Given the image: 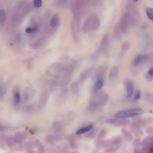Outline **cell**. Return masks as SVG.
<instances>
[{
	"mask_svg": "<svg viewBox=\"0 0 153 153\" xmlns=\"http://www.w3.org/2000/svg\"><path fill=\"white\" fill-rule=\"evenodd\" d=\"M144 111L141 108H134L119 111L116 114V117L119 119H126L135 117L144 114Z\"/></svg>",
	"mask_w": 153,
	"mask_h": 153,
	"instance_id": "cell-1",
	"label": "cell"
},
{
	"mask_svg": "<svg viewBox=\"0 0 153 153\" xmlns=\"http://www.w3.org/2000/svg\"><path fill=\"white\" fill-rule=\"evenodd\" d=\"M100 24V19L97 14H94L88 19L86 25V29L88 31L98 29Z\"/></svg>",
	"mask_w": 153,
	"mask_h": 153,
	"instance_id": "cell-2",
	"label": "cell"
},
{
	"mask_svg": "<svg viewBox=\"0 0 153 153\" xmlns=\"http://www.w3.org/2000/svg\"><path fill=\"white\" fill-rule=\"evenodd\" d=\"M122 33L126 34L130 27V13L125 12L121 16L118 23Z\"/></svg>",
	"mask_w": 153,
	"mask_h": 153,
	"instance_id": "cell-3",
	"label": "cell"
},
{
	"mask_svg": "<svg viewBox=\"0 0 153 153\" xmlns=\"http://www.w3.org/2000/svg\"><path fill=\"white\" fill-rule=\"evenodd\" d=\"M110 45V38L108 34L105 35L103 37L100 46L97 51V54L101 53L107 55L109 50Z\"/></svg>",
	"mask_w": 153,
	"mask_h": 153,
	"instance_id": "cell-4",
	"label": "cell"
},
{
	"mask_svg": "<svg viewBox=\"0 0 153 153\" xmlns=\"http://www.w3.org/2000/svg\"><path fill=\"white\" fill-rule=\"evenodd\" d=\"M13 97V105L14 108H16L20 103L21 96L20 90L18 86H15L12 91Z\"/></svg>",
	"mask_w": 153,
	"mask_h": 153,
	"instance_id": "cell-5",
	"label": "cell"
},
{
	"mask_svg": "<svg viewBox=\"0 0 153 153\" xmlns=\"http://www.w3.org/2000/svg\"><path fill=\"white\" fill-rule=\"evenodd\" d=\"M140 19V16L139 13L134 11L131 13H130V27H134L137 25Z\"/></svg>",
	"mask_w": 153,
	"mask_h": 153,
	"instance_id": "cell-6",
	"label": "cell"
},
{
	"mask_svg": "<svg viewBox=\"0 0 153 153\" xmlns=\"http://www.w3.org/2000/svg\"><path fill=\"white\" fill-rule=\"evenodd\" d=\"M107 68L106 66L100 65L97 67L96 72V75L97 80H101L104 81Z\"/></svg>",
	"mask_w": 153,
	"mask_h": 153,
	"instance_id": "cell-7",
	"label": "cell"
},
{
	"mask_svg": "<svg viewBox=\"0 0 153 153\" xmlns=\"http://www.w3.org/2000/svg\"><path fill=\"white\" fill-rule=\"evenodd\" d=\"M149 56L146 55H140L137 56L132 62V65L134 67L138 66L147 61Z\"/></svg>",
	"mask_w": 153,
	"mask_h": 153,
	"instance_id": "cell-8",
	"label": "cell"
},
{
	"mask_svg": "<svg viewBox=\"0 0 153 153\" xmlns=\"http://www.w3.org/2000/svg\"><path fill=\"white\" fill-rule=\"evenodd\" d=\"M34 94V92L31 88L27 87L25 88L23 92V97L25 102H27L32 98Z\"/></svg>",
	"mask_w": 153,
	"mask_h": 153,
	"instance_id": "cell-9",
	"label": "cell"
},
{
	"mask_svg": "<svg viewBox=\"0 0 153 153\" xmlns=\"http://www.w3.org/2000/svg\"><path fill=\"white\" fill-rule=\"evenodd\" d=\"M130 46V43L128 41L124 42L122 45L119 55V58L122 59L128 51Z\"/></svg>",
	"mask_w": 153,
	"mask_h": 153,
	"instance_id": "cell-10",
	"label": "cell"
},
{
	"mask_svg": "<svg viewBox=\"0 0 153 153\" xmlns=\"http://www.w3.org/2000/svg\"><path fill=\"white\" fill-rule=\"evenodd\" d=\"M119 72V68L117 65L113 66L109 74V78L111 81L114 80L117 77Z\"/></svg>",
	"mask_w": 153,
	"mask_h": 153,
	"instance_id": "cell-11",
	"label": "cell"
},
{
	"mask_svg": "<svg viewBox=\"0 0 153 153\" xmlns=\"http://www.w3.org/2000/svg\"><path fill=\"white\" fill-rule=\"evenodd\" d=\"M125 86L127 92L126 97L128 98H130L132 96L133 94L134 91L133 84L131 81H128L126 83Z\"/></svg>",
	"mask_w": 153,
	"mask_h": 153,
	"instance_id": "cell-12",
	"label": "cell"
},
{
	"mask_svg": "<svg viewBox=\"0 0 153 153\" xmlns=\"http://www.w3.org/2000/svg\"><path fill=\"white\" fill-rule=\"evenodd\" d=\"M6 86L2 80L0 79V101L4 99L6 92Z\"/></svg>",
	"mask_w": 153,
	"mask_h": 153,
	"instance_id": "cell-13",
	"label": "cell"
},
{
	"mask_svg": "<svg viewBox=\"0 0 153 153\" xmlns=\"http://www.w3.org/2000/svg\"><path fill=\"white\" fill-rule=\"evenodd\" d=\"M104 81L101 80H97V81L93 88V92L94 93H96L99 90L101 89L103 87Z\"/></svg>",
	"mask_w": 153,
	"mask_h": 153,
	"instance_id": "cell-14",
	"label": "cell"
},
{
	"mask_svg": "<svg viewBox=\"0 0 153 153\" xmlns=\"http://www.w3.org/2000/svg\"><path fill=\"white\" fill-rule=\"evenodd\" d=\"M93 126L92 125H90L86 126L78 130L76 132L77 135H81L85 134V133L90 131L92 128Z\"/></svg>",
	"mask_w": 153,
	"mask_h": 153,
	"instance_id": "cell-15",
	"label": "cell"
},
{
	"mask_svg": "<svg viewBox=\"0 0 153 153\" xmlns=\"http://www.w3.org/2000/svg\"><path fill=\"white\" fill-rule=\"evenodd\" d=\"M91 70H88L84 72L80 76V81L82 82L88 77L91 73Z\"/></svg>",
	"mask_w": 153,
	"mask_h": 153,
	"instance_id": "cell-16",
	"label": "cell"
},
{
	"mask_svg": "<svg viewBox=\"0 0 153 153\" xmlns=\"http://www.w3.org/2000/svg\"><path fill=\"white\" fill-rule=\"evenodd\" d=\"M34 107L31 105H26L23 108V111L25 113H29L32 112L34 110Z\"/></svg>",
	"mask_w": 153,
	"mask_h": 153,
	"instance_id": "cell-17",
	"label": "cell"
},
{
	"mask_svg": "<svg viewBox=\"0 0 153 153\" xmlns=\"http://www.w3.org/2000/svg\"><path fill=\"white\" fill-rule=\"evenodd\" d=\"M48 98L47 94L46 93H45L43 94L41 99L39 105L41 107L43 106L44 105V104H45L46 102V100H47Z\"/></svg>",
	"mask_w": 153,
	"mask_h": 153,
	"instance_id": "cell-18",
	"label": "cell"
},
{
	"mask_svg": "<svg viewBox=\"0 0 153 153\" xmlns=\"http://www.w3.org/2000/svg\"><path fill=\"white\" fill-rule=\"evenodd\" d=\"M5 18V12L4 10H0V23L3 24L4 22Z\"/></svg>",
	"mask_w": 153,
	"mask_h": 153,
	"instance_id": "cell-19",
	"label": "cell"
},
{
	"mask_svg": "<svg viewBox=\"0 0 153 153\" xmlns=\"http://www.w3.org/2000/svg\"><path fill=\"white\" fill-rule=\"evenodd\" d=\"M147 14L148 17L152 21H153V10L151 8H148L147 10Z\"/></svg>",
	"mask_w": 153,
	"mask_h": 153,
	"instance_id": "cell-20",
	"label": "cell"
},
{
	"mask_svg": "<svg viewBox=\"0 0 153 153\" xmlns=\"http://www.w3.org/2000/svg\"><path fill=\"white\" fill-rule=\"evenodd\" d=\"M114 34L116 37L120 35L121 33H122L120 29L118 23L115 26L114 29Z\"/></svg>",
	"mask_w": 153,
	"mask_h": 153,
	"instance_id": "cell-21",
	"label": "cell"
},
{
	"mask_svg": "<svg viewBox=\"0 0 153 153\" xmlns=\"http://www.w3.org/2000/svg\"><path fill=\"white\" fill-rule=\"evenodd\" d=\"M34 7L36 8L40 7L42 5V2L41 0H35L33 3Z\"/></svg>",
	"mask_w": 153,
	"mask_h": 153,
	"instance_id": "cell-22",
	"label": "cell"
},
{
	"mask_svg": "<svg viewBox=\"0 0 153 153\" xmlns=\"http://www.w3.org/2000/svg\"><path fill=\"white\" fill-rule=\"evenodd\" d=\"M58 22L57 19V17H53L51 19V25L53 28L55 27Z\"/></svg>",
	"mask_w": 153,
	"mask_h": 153,
	"instance_id": "cell-23",
	"label": "cell"
},
{
	"mask_svg": "<svg viewBox=\"0 0 153 153\" xmlns=\"http://www.w3.org/2000/svg\"><path fill=\"white\" fill-rule=\"evenodd\" d=\"M141 97V93L140 91H138L135 95L134 100L135 101H136L140 99Z\"/></svg>",
	"mask_w": 153,
	"mask_h": 153,
	"instance_id": "cell-24",
	"label": "cell"
},
{
	"mask_svg": "<svg viewBox=\"0 0 153 153\" xmlns=\"http://www.w3.org/2000/svg\"><path fill=\"white\" fill-rule=\"evenodd\" d=\"M148 75L149 76V77L150 78L152 79L153 76V69L152 68L150 69L148 71Z\"/></svg>",
	"mask_w": 153,
	"mask_h": 153,
	"instance_id": "cell-25",
	"label": "cell"
},
{
	"mask_svg": "<svg viewBox=\"0 0 153 153\" xmlns=\"http://www.w3.org/2000/svg\"><path fill=\"white\" fill-rule=\"evenodd\" d=\"M25 31L27 33H29L33 32L32 28L30 27L27 28L25 29Z\"/></svg>",
	"mask_w": 153,
	"mask_h": 153,
	"instance_id": "cell-26",
	"label": "cell"
},
{
	"mask_svg": "<svg viewBox=\"0 0 153 153\" xmlns=\"http://www.w3.org/2000/svg\"><path fill=\"white\" fill-rule=\"evenodd\" d=\"M2 129H3V127L2 126L1 124H0V130H1Z\"/></svg>",
	"mask_w": 153,
	"mask_h": 153,
	"instance_id": "cell-27",
	"label": "cell"
}]
</instances>
